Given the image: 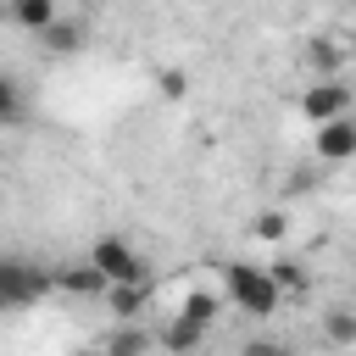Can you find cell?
Returning a JSON list of instances; mask_svg holds the SVG:
<instances>
[{
    "label": "cell",
    "mask_w": 356,
    "mask_h": 356,
    "mask_svg": "<svg viewBox=\"0 0 356 356\" xmlns=\"http://www.w3.org/2000/svg\"><path fill=\"white\" fill-rule=\"evenodd\" d=\"M222 289L245 317H273L278 300H284V289L267 278V267H250V261H228L222 267Z\"/></svg>",
    "instance_id": "1"
},
{
    "label": "cell",
    "mask_w": 356,
    "mask_h": 356,
    "mask_svg": "<svg viewBox=\"0 0 356 356\" xmlns=\"http://www.w3.org/2000/svg\"><path fill=\"white\" fill-rule=\"evenodd\" d=\"M89 267L100 273V284H111V289H139L145 284V256L128 245V239H95V250H89Z\"/></svg>",
    "instance_id": "2"
},
{
    "label": "cell",
    "mask_w": 356,
    "mask_h": 356,
    "mask_svg": "<svg viewBox=\"0 0 356 356\" xmlns=\"http://www.w3.org/2000/svg\"><path fill=\"white\" fill-rule=\"evenodd\" d=\"M50 289V273L33 261H0V312L6 306H33Z\"/></svg>",
    "instance_id": "3"
},
{
    "label": "cell",
    "mask_w": 356,
    "mask_h": 356,
    "mask_svg": "<svg viewBox=\"0 0 356 356\" xmlns=\"http://www.w3.org/2000/svg\"><path fill=\"white\" fill-rule=\"evenodd\" d=\"M300 111L323 128V122H334V117H350V89L339 83V78H323V83H312L306 95H300Z\"/></svg>",
    "instance_id": "4"
},
{
    "label": "cell",
    "mask_w": 356,
    "mask_h": 356,
    "mask_svg": "<svg viewBox=\"0 0 356 356\" xmlns=\"http://www.w3.org/2000/svg\"><path fill=\"white\" fill-rule=\"evenodd\" d=\"M317 156L323 161H350L356 156V117H334L317 128Z\"/></svg>",
    "instance_id": "5"
},
{
    "label": "cell",
    "mask_w": 356,
    "mask_h": 356,
    "mask_svg": "<svg viewBox=\"0 0 356 356\" xmlns=\"http://www.w3.org/2000/svg\"><path fill=\"white\" fill-rule=\"evenodd\" d=\"M161 345H167L172 356H195V350L206 345V328H195V323H184V317H172V323L161 328Z\"/></svg>",
    "instance_id": "6"
},
{
    "label": "cell",
    "mask_w": 356,
    "mask_h": 356,
    "mask_svg": "<svg viewBox=\"0 0 356 356\" xmlns=\"http://www.w3.org/2000/svg\"><path fill=\"white\" fill-rule=\"evenodd\" d=\"M22 117H28V95L11 72H0V128H17Z\"/></svg>",
    "instance_id": "7"
},
{
    "label": "cell",
    "mask_w": 356,
    "mask_h": 356,
    "mask_svg": "<svg viewBox=\"0 0 356 356\" xmlns=\"http://www.w3.org/2000/svg\"><path fill=\"white\" fill-rule=\"evenodd\" d=\"M11 17H17L22 28H33V33H44V28H50L61 11H56L50 0H17V6H11Z\"/></svg>",
    "instance_id": "8"
},
{
    "label": "cell",
    "mask_w": 356,
    "mask_h": 356,
    "mask_svg": "<svg viewBox=\"0 0 356 356\" xmlns=\"http://www.w3.org/2000/svg\"><path fill=\"white\" fill-rule=\"evenodd\" d=\"M217 312H222V300H217V295H206V289H195V295L184 300V312H178V317H184V323H195V328H211V323H217Z\"/></svg>",
    "instance_id": "9"
},
{
    "label": "cell",
    "mask_w": 356,
    "mask_h": 356,
    "mask_svg": "<svg viewBox=\"0 0 356 356\" xmlns=\"http://www.w3.org/2000/svg\"><path fill=\"white\" fill-rule=\"evenodd\" d=\"M323 334H328V345H356V312L350 306L323 312Z\"/></svg>",
    "instance_id": "10"
},
{
    "label": "cell",
    "mask_w": 356,
    "mask_h": 356,
    "mask_svg": "<svg viewBox=\"0 0 356 356\" xmlns=\"http://www.w3.org/2000/svg\"><path fill=\"white\" fill-rule=\"evenodd\" d=\"M145 350H150V334L145 328H128V323L106 339V356H145Z\"/></svg>",
    "instance_id": "11"
},
{
    "label": "cell",
    "mask_w": 356,
    "mask_h": 356,
    "mask_svg": "<svg viewBox=\"0 0 356 356\" xmlns=\"http://www.w3.org/2000/svg\"><path fill=\"white\" fill-rule=\"evenodd\" d=\"M44 44H50L56 56H67V50H78V44H83V28H78V22H61V17H56V22L44 28Z\"/></svg>",
    "instance_id": "12"
},
{
    "label": "cell",
    "mask_w": 356,
    "mask_h": 356,
    "mask_svg": "<svg viewBox=\"0 0 356 356\" xmlns=\"http://www.w3.org/2000/svg\"><path fill=\"white\" fill-rule=\"evenodd\" d=\"M267 278H273L278 289H306V267H300V261H289V256H284V261H273V267H267Z\"/></svg>",
    "instance_id": "13"
},
{
    "label": "cell",
    "mask_w": 356,
    "mask_h": 356,
    "mask_svg": "<svg viewBox=\"0 0 356 356\" xmlns=\"http://www.w3.org/2000/svg\"><path fill=\"white\" fill-rule=\"evenodd\" d=\"M139 306H145V284H139V289H111V312H117L122 323H128Z\"/></svg>",
    "instance_id": "14"
},
{
    "label": "cell",
    "mask_w": 356,
    "mask_h": 356,
    "mask_svg": "<svg viewBox=\"0 0 356 356\" xmlns=\"http://www.w3.org/2000/svg\"><path fill=\"white\" fill-rule=\"evenodd\" d=\"M306 61H312L317 72H334V67H339V50H334V39H317V44L306 50Z\"/></svg>",
    "instance_id": "15"
},
{
    "label": "cell",
    "mask_w": 356,
    "mask_h": 356,
    "mask_svg": "<svg viewBox=\"0 0 356 356\" xmlns=\"http://www.w3.org/2000/svg\"><path fill=\"white\" fill-rule=\"evenodd\" d=\"M61 284L67 289H78V295H89V289H100V273L83 261V267H72V273H61Z\"/></svg>",
    "instance_id": "16"
},
{
    "label": "cell",
    "mask_w": 356,
    "mask_h": 356,
    "mask_svg": "<svg viewBox=\"0 0 356 356\" xmlns=\"http://www.w3.org/2000/svg\"><path fill=\"white\" fill-rule=\"evenodd\" d=\"M278 234H284V217L278 211H261L256 217V239H278Z\"/></svg>",
    "instance_id": "17"
},
{
    "label": "cell",
    "mask_w": 356,
    "mask_h": 356,
    "mask_svg": "<svg viewBox=\"0 0 356 356\" xmlns=\"http://www.w3.org/2000/svg\"><path fill=\"white\" fill-rule=\"evenodd\" d=\"M184 89H189V78H184V72H161V95H167V100H178Z\"/></svg>",
    "instance_id": "18"
},
{
    "label": "cell",
    "mask_w": 356,
    "mask_h": 356,
    "mask_svg": "<svg viewBox=\"0 0 356 356\" xmlns=\"http://www.w3.org/2000/svg\"><path fill=\"white\" fill-rule=\"evenodd\" d=\"M239 356H284V345H273V339H250Z\"/></svg>",
    "instance_id": "19"
}]
</instances>
